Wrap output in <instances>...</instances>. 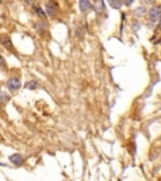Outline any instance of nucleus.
Masks as SVG:
<instances>
[{
  "instance_id": "obj_1",
  "label": "nucleus",
  "mask_w": 161,
  "mask_h": 181,
  "mask_svg": "<svg viewBox=\"0 0 161 181\" xmlns=\"http://www.w3.org/2000/svg\"><path fill=\"white\" fill-rule=\"evenodd\" d=\"M161 18V9L158 7H153L150 9V19L151 22H156Z\"/></svg>"
},
{
  "instance_id": "obj_13",
  "label": "nucleus",
  "mask_w": 161,
  "mask_h": 181,
  "mask_svg": "<svg viewBox=\"0 0 161 181\" xmlns=\"http://www.w3.org/2000/svg\"><path fill=\"white\" fill-rule=\"evenodd\" d=\"M111 5H112V7H115V8H118V7H121V4H117V3H113V2L111 3Z\"/></svg>"
},
{
  "instance_id": "obj_4",
  "label": "nucleus",
  "mask_w": 161,
  "mask_h": 181,
  "mask_svg": "<svg viewBox=\"0 0 161 181\" xmlns=\"http://www.w3.org/2000/svg\"><path fill=\"white\" fill-rule=\"evenodd\" d=\"M45 10H47V14H48V15L53 17V15H55V13H57V5H55L54 3H48V4L45 5Z\"/></svg>"
},
{
  "instance_id": "obj_9",
  "label": "nucleus",
  "mask_w": 161,
  "mask_h": 181,
  "mask_svg": "<svg viewBox=\"0 0 161 181\" xmlns=\"http://www.w3.org/2000/svg\"><path fill=\"white\" fill-rule=\"evenodd\" d=\"M136 10H137V12H136V14H137V15H140V14L142 15V14L145 13V8H138V9H136Z\"/></svg>"
},
{
  "instance_id": "obj_8",
  "label": "nucleus",
  "mask_w": 161,
  "mask_h": 181,
  "mask_svg": "<svg viewBox=\"0 0 161 181\" xmlns=\"http://www.w3.org/2000/svg\"><path fill=\"white\" fill-rule=\"evenodd\" d=\"M95 8H96V12L97 13H101V12H103V3H96V5H95Z\"/></svg>"
},
{
  "instance_id": "obj_2",
  "label": "nucleus",
  "mask_w": 161,
  "mask_h": 181,
  "mask_svg": "<svg viewBox=\"0 0 161 181\" xmlns=\"http://www.w3.org/2000/svg\"><path fill=\"white\" fill-rule=\"evenodd\" d=\"M20 85H22V83H20V80H19L18 78H10V79L8 80V87H9L12 90L19 89Z\"/></svg>"
},
{
  "instance_id": "obj_10",
  "label": "nucleus",
  "mask_w": 161,
  "mask_h": 181,
  "mask_svg": "<svg viewBox=\"0 0 161 181\" xmlns=\"http://www.w3.org/2000/svg\"><path fill=\"white\" fill-rule=\"evenodd\" d=\"M3 44H4V45L7 44L8 47H10V45H12V43H10V40H9L8 38H7V39H3Z\"/></svg>"
},
{
  "instance_id": "obj_7",
  "label": "nucleus",
  "mask_w": 161,
  "mask_h": 181,
  "mask_svg": "<svg viewBox=\"0 0 161 181\" xmlns=\"http://www.w3.org/2000/svg\"><path fill=\"white\" fill-rule=\"evenodd\" d=\"M38 85H39V84H38V82H35V80H30V82H28V83L25 84V87L29 88V89H35Z\"/></svg>"
},
{
  "instance_id": "obj_11",
  "label": "nucleus",
  "mask_w": 161,
  "mask_h": 181,
  "mask_svg": "<svg viewBox=\"0 0 161 181\" xmlns=\"http://www.w3.org/2000/svg\"><path fill=\"white\" fill-rule=\"evenodd\" d=\"M37 13H38L39 15H42V17H43V15H45V14H44V12H43L40 8H37Z\"/></svg>"
},
{
  "instance_id": "obj_12",
  "label": "nucleus",
  "mask_w": 161,
  "mask_h": 181,
  "mask_svg": "<svg viewBox=\"0 0 161 181\" xmlns=\"http://www.w3.org/2000/svg\"><path fill=\"white\" fill-rule=\"evenodd\" d=\"M3 65H4V58L0 55V67H3Z\"/></svg>"
},
{
  "instance_id": "obj_5",
  "label": "nucleus",
  "mask_w": 161,
  "mask_h": 181,
  "mask_svg": "<svg viewBox=\"0 0 161 181\" xmlns=\"http://www.w3.org/2000/svg\"><path fill=\"white\" fill-rule=\"evenodd\" d=\"M10 100V96L7 95L5 92H0V105H5Z\"/></svg>"
},
{
  "instance_id": "obj_6",
  "label": "nucleus",
  "mask_w": 161,
  "mask_h": 181,
  "mask_svg": "<svg viewBox=\"0 0 161 181\" xmlns=\"http://www.w3.org/2000/svg\"><path fill=\"white\" fill-rule=\"evenodd\" d=\"M91 7H92L91 3H90V2H86V0H83V2L79 3V8H80V10H82V12H87Z\"/></svg>"
},
{
  "instance_id": "obj_14",
  "label": "nucleus",
  "mask_w": 161,
  "mask_h": 181,
  "mask_svg": "<svg viewBox=\"0 0 161 181\" xmlns=\"http://www.w3.org/2000/svg\"><path fill=\"white\" fill-rule=\"evenodd\" d=\"M160 19H161V18H160ZM158 28L161 29V20H160V25H158Z\"/></svg>"
},
{
  "instance_id": "obj_3",
  "label": "nucleus",
  "mask_w": 161,
  "mask_h": 181,
  "mask_svg": "<svg viewBox=\"0 0 161 181\" xmlns=\"http://www.w3.org/2000/svg\"><path fill=\"white\" fill-rule=\"evenodd\" d=\"M10 161H12V163H14L15 166H20V165L23 163L24 158H23L22 155H19V153H14V155L10 156Z\"/></svg>"
}]
</instances>
